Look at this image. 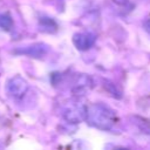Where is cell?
<instances>
[{
  "label": "cell",
  "mask_w": 150,
  "mask_h": 150,
  "mask_svg": "<svg viewBox=\"0 0 150 150\" xmlns=\"http://www.w3.org/2000/svg\"><path fill=\"white\" fill-rule=\"evenodd\" d=\"M84 120L95 128L109 130L116 121V115L115 111L108 105L102 103H94L90 105H86Z\"/></svg>",
  "instance_id": "cell-1"
},
{
  "label": "cell",
  "mask_w": 150,
  "mask_h": 150,
  "mask_svg": "<svg viewBox=\"0 0 150 150\" xmlns=\"http://www.w3.org/2000/svg\"><path fill=\"white\" fill-rule=\"evenodd\" d=\"M91 80L89 76L87 75H81L80 79H79V82L74 87L73 91L76 94V95H84L90 88H91Z\"/></svg>",
  "instance_id": "cell-3"
},
{
  "label": "cell",
  "mask_w": 150,
  "mask_h": 150,
  "mask_svg": "<svg viewBox=\"0 0 150 150\" xmlns=\"http://www.w3.org/2000/svg\"><path fill=\"white\" fill-rule=\"evenodd\" d=\"M144 28L146 29L148 33H150V19H148V20L144 22Z\"/></svg>",
  "instance_id": "cell-4"
},
{
  "label": "cell",
  "mask_w": 150,
  "mask_h": 150,
  "mask_svg": "<svg viewBox=\"0 0 150 150\" xmlns=\"http://www.w3.org/2000/svg\"><path fill=\"white\" fill-rule=\"evenodd\" d=\"M115 2H117V4H120V5H123V4H125L127 2V0H114Z\"/></svg>",
  "instance_id": "cell-5"
},
{
  "label": "cell",
  "mask_w": 150,
  "mask_h": 150,
  "mask_svg": "<svg viewBox=\"0 0 150 150\" xmlns=\"http://www.w3.org/2000/svg\"><path fill=\"white\" fill-rule=\"evenodd\" d=\"M73 42L79 50H87L94 45L95 36L90 33H76L73 36Z\"/></svg>",
  "instance_id": "cell-2"
}]
</instances>
